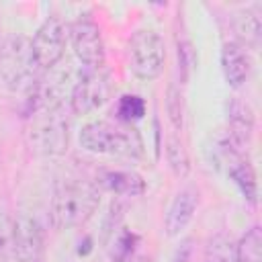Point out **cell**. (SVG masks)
<instances>
[{
  "label": "cell",
  "instance_id": "cell-7",
  "mask_svg": "<svg viewBox=\"0 0 262 262\" xmlns=\"http://www.w3.org/2000/svg\"><path fill=\"white\" fill-rule=\"evenodd\" d=\"M33 68L31 41L20 35H12L0 45V76L8 86L16 88L33 74Z\"/></svg>",
  "mask_w": 262,
  "mask_h": 262
},
{
  "label": "cell",
  "instance_id": "cell-12",
  "mask_svg": "<svg viewBox=\"0 0 262 262\" xmlns=\"http://www.w3.org/2000/svg\"><path fill=\"white\" fill-rule=\"evenodd\" d=\"M227 123H229V139L235 145H244L250 141L254 131V113L248 102H242L239 98H233L229 102L227 111Z\"/></svg>",
  "mask_w": 262,
  "mask_h": 262
},
{
  "label": "cell",
  "instance_id": "cell-20",
  "mask_svg": "<svg viewBox=\"0 0 262 262\" xmlns=\"http://www.w3.org/2000/svg\"><path fill=\"white\" fill-rule=\"evenodd\" d=\"M12 239H14V217H10L4 209H0V262L12 256Z\"/></svg>",
  "mask_w": 262,
  "mask_h": 262
},
{
  "label": "cell",
  "instance_id": "cell-13",
  "mask_svg": "<svg viewBox=\"0 0 262 262\" xmlns=\"http://www.w3.org/2000/svg\"><path fill=\"white\" fill-rule=\"evenodd\" d=\"M100 186L121 194V196H137L145 190V184L139 174L135 172H125V170H108L100 174Z\"/></svg>",
  "mask_w": 262,
  "mask_h": 262
},
{
  "label": "cell",
  "instance_id": "cell-9",
  "mask_svg": "<svg viewBox=\"0 0 262 262\" xmlns=\"http://www.w3.org/2000/svg\"><path fill=\"white\" fill-rule=\"evenodd\" d=\"M45 246V231L37 217L20 213L14 217V239L12 256L18 262H37Z\"/></svg>",
  "mask_w": 262,
  "mask_h": 262
},
{
  "label": "cell",
  "instance_id": "cell-21",
  "mask_svg": "<svg viewBox=\"0 0 262 262\" xmlns=\"http://www.w3.org/2000/svg\"><path fill=\"white\" fill-rule=\"evenodd\" d=\"M166 108H168V117L172 121V125L176 129L182 127V94L176 86L168 88V98H166Z\"/></svg>",
  "mask_w": 262,
  "mask_h": 262
},
{
  "label": "cell",
  "instance_id": "cell-17",
  "mask_svg": "<svg viewBox=\"0 0 262 262\" xmlns=\"http://www.w3.org/2000/svg\"><path fill=\"white\" fill-rule=\"evenodd\" d=\"M237 262H262V229L254 225L244 233L239 244H235Z\"/></svg>",
  "mask_w": 262,
  "mask_h": 262
},
{
  "label": "cell",
  "instance_id": "cell-4",
  "mask_svg": "<svg viewBox=\"0 0 262 262\" xmlns=\"http://www.w3.org/2000/svg\"><path fill=\"white\" fill-rule=\"evenodd\" d=\"M68 41V27L61 18H47L31 39V55L37 70H53V66L63 57Z\"/></svg>",
  "mask_w": 262,
  "mask_h": 262
},
{
  "label": "cell",
  "instance_id": "cell-15",
  "mask_svg": "<svg viewBox=\"0 0 262 262\" xmlns=\"http://www.w3.org/2000/svg\"><path fill=\"white\" fill-rule=\"evenodd\" d=\"M235 33L237 37L252 49H256L260 45V37H262V23L256 10L246 8L242 12H237L235 16Z\"/></svg>",
  "mask_w": 262,
  "mask_h": 262
},
{
  "label": "cell",
  "instance_id": "cell-19",
  "mask_svg": "<svg viewBox=\"0 0 262 262\" xmlns=\"http://www.w3.org/2000/svg\"><path fill=\"white\" fill-rule=\"evenodd\" d=\"M117 113H119V119L125 121V123L137 121V119H141V117L145 115V102H143V98L137 96V94H125V96H121V100H119Z\"/></svg>",
  "mask_w": 262,
  "mask_h": 262
},
{
  "label": "cell",
  "instance_id": "cell-5",
  "mask_svg": "<svg viewBox=\"0 0 262 262\" xmlns=\"http://www.w3.org/2000/svg\"><path fill=\"white\" fill-rule=\"evenodd\" d=\"M111 92H113V86H111L108 74L102 72L100 68L88 70L72 86V92H70L72 111L76 115H88L100 108L111 98Z\"/></svg>",
  "mask_w": 262,
  "mask_h": 262
},
{
  "label": "cell",
  "instance_id": "cell-22",
  "mask_svg": "<svg viewBox=\"0 0 262 262\" xmlns=\"http://www.w3.org/2000/svg\"><path fill=\"white\" fill-rule=\"evenodd\" d=\"M178 63H180V68L184 70V80H186V78H188V72H190L192 63H194L192 47H190V43H188V41L178 43Z\"/></svg>",
  "mask_w": 262,
  "mask_h": 262
},
{
  "label": "cell",
  "instance_id": "cell-18",
  "mask_svg": "<svg viewBox=\"0 0 262 262\" xmlns=\"http://www.w3.org/2000/svg\"><path fill=\"white\" fill-rule=\"evenodd\" d=\"M166 158H168V164H170V168H172V172L176 176H186L188 174L190 162H188L184 145L176 137L168 139V143H166Z\"/></svg>",
  "mask_w": 262,
  "mask_h": 262
},
{
  "label": "cell",
  "instance_id": "cell-2",
  "mask_svg": "<svg viewBox=\"0 0 262 262\" xmlns=\"http://www.w3.org/2000/svg\"><path fill=\"white\" fill-rule=\"evenodd\" d=\"M80 145L90 154L139 158L141 139L135 129L125 125H113L108 121H92L80 131Z\"/></svg>",
  "mask_w": 262,
  "mask_h": 262
},
{
  "label": "cell",
  "instance_id": "cell-10",
  "mask_svg": "<svg viewBox=\"0 0 262 262\" xmlns=\"http://www.w3.org/2000/svg\"><path fill=\"white\" fill-rule=\"evenodd\" d=\"M196 207H199V192L194 188L186 186L180 192H176V196L172 199V203L166 211V219H164L166 235L168 237L180 235L188 227V223L192 221Z\"/></svg>",
  "mask_w": 262,
  "mask_h": 262
},
{
  "label": "cell",
  "instance_id": "cell-6",
  "mask_svg": "<svg viewBox=\"0 0 262 262\" xmlns=\"http://www.w3.org/2000/svg\"><path fill=\"white\" fill-rule=\"evenodd\" d=\"M68 37L78 61L90 70H96L104 63V43L98 25L90 16H80L70 29Z\"/></svg>",
  "mask_w": 262,
  "mask_h": 262
},
{
  "label": "cell",
  "instance_id": "cell-11",
  "mask_svg": "<svg viewBox=\"0 0 262 262\" xmlns=\"http://www.w3.org/2000/svg\"><path fill=\"white\" fill-rule=\"evenodd\" d=\"M221 70L231 88H239L250 76V57L235 41H227L221 49Z\"/></svg>",
  "mask_w": 262,
  "mask_h": 262
},
{
  "label": "cell",
  "instance_id": "cell-3",
  "mask_svg": "<svg viewBox=\"0 0 262 262\" xmlns=\"http://www.w3.org/2000/svg\"><path fill=\"white\" fill-rule=\"evenodd\" d=\"M127 61L133 76L139 80H156L166 63L164 39L151 29H139L131 35L127 45Z\"/></svg>",
  "mask_w": 262,
  "mask_h": 262
},
{
  "label": "cell",
  "instance_id": "cell-8",
  "mask_svg": "<svg viewBox=\"0 0 262 262\" xmlns=\"http://www.w3.org/2000/svg\"><path fill=\"white\" fill-rule=\"evenodd\" d=\"M68 121L55 111H47L29 131V143L35 151L45 156H59L68 149Z\"/></svg>",
  "mask_w": 262,
  "mask_h": 262
},
{
  "label": "cell",
  "instance_id": "cell-14",
  "mask_svg": "<svg viewBox=\"0 0 262 262\" xmlns=\"http://www.w3.org/2000/svg\"><path fill=\"white\" fill-rule=\"evenodd\" d=\"M229 176L235 182V186L242 190L244 199L250 205L258 203V182H256V174L254 168L250 166V162L246 158H242L239 154H231V164H229Z\"/></svg>",
  "mask_w": 262,
  "mask_h": 262
},
{
  "label": "cell",
  "instance_id": "cell-16",
  "mask_svg": "<svg viewBox=\"0 0 262 262\" xmlns=\"http://www.w3.org/2000/svg\"><path fill=\"white\" fill-rule=\"evenodd\" d=\"M203 262H237L235 242L225 233L213 235L205 248Z\"/></svg>",
  "mask_w": 262,
  "mask_h": 262
},
{
  "label": "cell",
  "instance_id": "cell-1",
  "mask_svg": "<svg viewBox=\"0 0 262 262\" xmlns=\"http://www.w3.org/2000/svg\"><path fill=\"white\" fill-rule=\"evenodd\" d=\"M100 192L88 180L68 178L57 182L51 199V221L57 229H70L86 223L98 209Z\"/></svg>",
  "mask_w": 262,
  "mask_h": 262
}]
</instances>
